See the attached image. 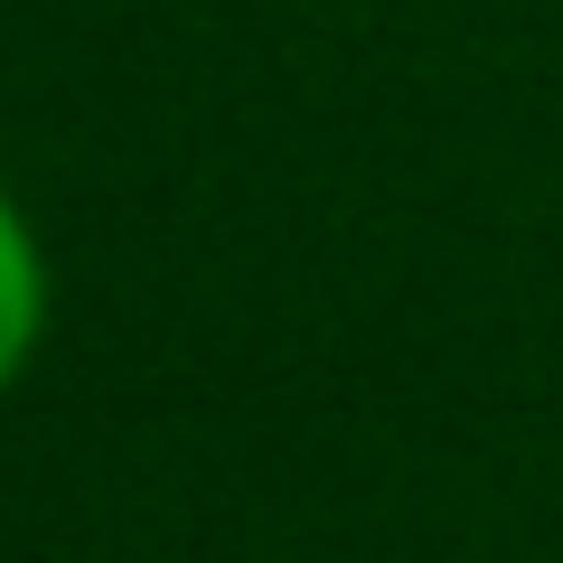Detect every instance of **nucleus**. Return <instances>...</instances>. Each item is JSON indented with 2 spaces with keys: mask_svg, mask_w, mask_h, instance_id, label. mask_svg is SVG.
Wrapping results in <instances>:
<instances>
[{
  "mask_svg": "<svg viewBox=\"0 0 563 563\" xmlns=\"http://www.w3.org/2000/svg\"><path fill=\"white\" fill-rule=\"evenodd\" d=\"M38 339H47V244L29 225V207L0 188V395L29 376Z\"/></svg>",
  "mask_w": 563,
  "mask_h": 563,
  "instance_id": "1",
  "label": "nucleus"
}]
</instances>
